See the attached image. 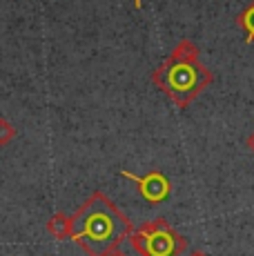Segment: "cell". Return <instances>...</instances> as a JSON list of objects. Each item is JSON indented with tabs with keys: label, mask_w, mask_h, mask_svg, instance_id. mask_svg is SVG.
Here are the masks:
<instances>
[{
	"label": "cell",
	"mask_w": 254,
	"mask_h": 256,
	"mask_svg": "<svg viewBox=\"0 0 254 256\" xmlns=\"http://www.w3.org/2000/svg\"><path fill=\"white\" fill-rule=\"evenodd\" d=\"M72 240L87 256H107L132 234V220L105 192H92L76 210Z\"/></svg>",
	"instance_id": "obj_1"
},
{
	"label": "cell",
	"mask_w": 254,
	"mask_h": 256,
	"mask_svg": "<svg viewBox=\"0 0 254 256\" xmlns=\"http://www.w3.org/2000/svg\"><path fill=\"white\" fill-rule=\"evenodd\" d=\"M214 74L203 65L201 52L192 40L183 38L168 58L152 72V82L178 110H188L194 98L212 85Z\"/></svg>",
	"instance_id": "obj_2"
},
{
	"label": "cell",
	"mask_w": 254,
	"mask_h": 256,
	"mask_svg": "<svg viewBox=\"0 0 254 256\" xmlns=\"http://www.w3.org/2000/svg\"><path fill=\"white\" fill-rule=\"evenodd\" d=\"M130 243L140 256H180L188 250V238L178 234L165 218H154L132 230Z\"/></svg>",
	"instance_id": "obj_3"
},
{
	"label": "cell",
	"mask_w": 254,
	"mask_h": 256,
	"mask_svg": "<svg viewBox=\"0 0 254 256\" xmlns=\"http://www.w3.org/2000/svg\"><path fill=\"white\" fill-rule=\"evenodd\" d=\"M120 176H125L127 180H132V183L136 185V190H138L140 198L148 200L150 205H158V203H163V200H168L170 192H172L170 178L158 170L148 172L145 176H136L127 170H120Z\"/></svg>",
	"instance_id": "obj_4"
},
{
	"label": "cell",
	"mask_w": 254,
	"mask_h": 256,
	"mask_svg": "<svg viewBox=\"0 0 254 256\" xmlns=\"http://www.w3.org/2000/svg\"><path fill=\"white\" fill-rule=\"evenodd\" d=\"M47 232H50L56 240L72 238V232H74V218L67 216L65 212H56V214L47 220Z\"/></svg>",
	"instance_id": "obj_5"
},
{
	"label": "cell",
	"mask_w": 254,
	"mask_h": 256,
	"mask_svg": "<svg viewBox=\"0 0 254 256\" xmlns=\"http://www.w3.org/2000/svg\"><path fill=\"white\" fill-rule=\"evenodd\" d=\"M236 24L246 29V42L254 45V0L236 16Z\"/></svg>",
	"instance_id": "obj_6"
},
{
	"label": "cell",
	"mask_w": 254,
	"mask_h": 256,
	"mask_svg": "<svg viewBox=\"0 0 254 256\" xmlns=\"http://www.w3.org/2000/svg\"><path fill=\"white\" fill-rule=\"evenodd\" d=\"M14 138H16V127L7 118H0V147H7Z\"/></svg>",
	"instance_id": "obj_7"
},
{
	"label": "cell",
	"mask_w": 254,
	"mask_h": 256,
	"mask_svg": "<svg viewBox=\"0 0 254 256\" xmlns=\"http://www.w3.org/2000/svg\"><path fill=\"white\" fill-rule=\"evenodd\" d=\"M248 147H250V150L254 152V132L250 134V138H248Z\"/></svg>",
	"instance_id": "obj_8"
},
{
	"label": "cell",
	"mask_w": 254,
	"mask_h": 256,
	"mask_svg": "<svg viewBox=\"0 0 254 256\" xmlns=\"http://www.w3.org/2000/svg\"><path fill=\"white\" fill-rule=\"evenodd\" d=\"M188 256H208L205 252H201V250H194V252H190Z\"/></svg>",
	"instance_id": "obj_9"
},
{
	"label": "cell",
	"mask_w": 254,
	"mask_h": 256,
	"mask_svg": "<svg viewBox=\"0 0 254 256\" xmlns=\"http://www.w3.org/2000/svg\"><path fill=\"white\" fill-rule=\"evenodd\" d=\"M107 256H127V254H125V252H120V250H114V252L107 254Z\"/></svg>",
	"instance_id": "obj_10"
},
{
	"label": "cell",
	"mask_w": 254,
	"mask_h": 256,
	"mask_svg": "<svg viewBox=\"0 0 254 256\" xmlns=\"http://www.w3.org/2000/svg\"><path fill=\"white\" fill-rule=\"evenodd\" d=\"M134 7L140 9V7H143V0H134Z\"/></svg>",
	"instance_id": "obj_11"
}]
</instances>
